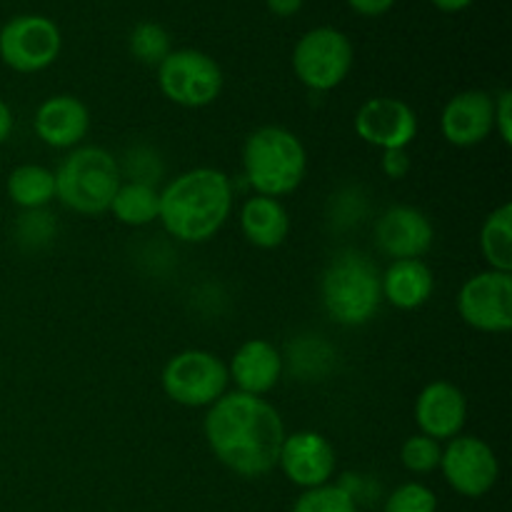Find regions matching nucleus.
Segmentation results:
<instances>
[{
  "label": "nucleus",
  "mask_w": 512,
  "mask_h": 512,
  "mask_svg": "<svg viewBox=\"0 0 512 512\" xmlns=\"http://www.w3.org/2000/svg\"><path fill=\"white\" fill-rule=\"evenodd\" d=\"M160 210V190L153 185L145 183H123L115 190L113 200H110L108 213H113V218L118 223L128 225V228H145V225L155 223L158 220Z\"/></svg>",
  "instance_id": "obj_23"
},
{
  "label": "nucleus",
  "mask_w": 512,
  "mask_h": 512,
  "mask_svg": "<svg viewBox=\"0 0 512 512\" xmlns=\"http://www.w3.org/2000/svg\"><path fill=\"white\" fill-rule=\"evenodd\" d=\"M63 50L60 28L45 15H15L0 28V60L23 75L43 73Z\"/></svg>",
  "instance_id": "obj_9"
},
{
  "label": "nucleus",
  "mask_w": 512,
  "mask_h": 512,
  "mask_svg": "<svg viewBox=\"0 0 512 512\" xmlns=\"http://www.w3.org/2000/svg\"><path fill=\"white\" fill-rule=\"evenodd\" d=\"M5 190L20 210H45L55 200V173L45 165L23 163L10 170Z\"/></svg>",
  "instance_id": "obj_22"
},
{
  "label": "nucleus",
  "mask_w": 512,
  "mask_h": 512,
  "mask_svg": "<svg viewBox=\"0 0 512 512\" xmlns=\"http://www.w3.org/2000/svg\"><path fill=\"white\" fill-rule=\"evenodd\" d=\"M380 170L388 180H403L413 170V160H410L408 150H383L380 155Z\"/></svg>",
  "instance_id": "obj_33"
},
{
  "label": "nucleus",
  "mask_w": 512,
  "mask_h": 512,
  "mask_svg": "<svg viewBox=\"0 0 512 512\" xmlns=\"http://www.w3.org/2000/svg\"><path fill=\"white\" fill-rule=\"evenodd\" d=\"M228 385V363L203 348L180 350L160 373L165 398L183 408H210L228 393Z\"/></svg>",
  "instance_id": "obj_6"
},
{
  "label": "nucleus",
  "mask_w": 512,
  "mask_h": 512,
  "mask_svg": "<svg viewBox=\"0 0 512 512\" xmlns=\"http://www.w3.org/2000/svg\"><path fill=\"white\" fill-rule=\"evenodd\" d=\"M233 210V180L220 168H190L160 190L158 220L178 243L213 240Z\"/></svg>",
  "instance_id": "obj_2"
},
{
  "label": "nucleus",
  "mask_w": 512,
  "mask_h": 512,
  "mask_svg": "<svg viewBox=\"0 0 512 512\" xmlns=\"http://www.w3.org/2000/svg\"><path fill=\"white\" fill-rule=\"evenodd\" d=\"M348 3V8L353 10V13L363 15V18H380V15H385L388 10H393V5L398 3V0H345Z\"/></svg>",
  "instance_id": "obj_34"
},
{
  "label": "nucleus",
  "mask_w": 512,
  "mask_h": 512,
  "mask_svg": "<svg viewBox=\"0 0 512 512\" xmlns=\"http://www.w3.org/2000/svg\"><path fill=\"white\" fill-rule=\"evenodd\" d=\"M223 68L213 55L195 48L170 50L158 65V88L173 105L200 110L213 105L223 93Z\"/></svg>",
  "instance_id": "obj_8"
},
{
  "label": "nucleus",
  "mask_w": 512,
  "mask_h": 512,
  "mask_svg": "<svg viewBox=\"0 0 512 512\" xmlns=\"http://www.w3.org/2000/svg\"><path fill=\"white\" fill-rule=\"evenodd\" d=\"M203 435L220 465L238 478L258 480L278 468L288 433L283 415L270 400L228 390L205 413Z\"/></svg>",
  "instance_id": "obj_1"
},
{
  "label": "nucleus",
  "mask_w": 512,
  "mask_h": 512,
  "mask_svg": "<svg viewBox=\"0 0 512 512\" xmlns=\"http://www.w3.org/2000/svg\"><path fill=\"white\" fill-rule=\"evenodd\" d=\"M278 468L295 488L310 490L333 483L338 458L335 448L318 430H298L285 435L278 455Z\"/></svg>",
  "instance_id": "obj_13"
},
{
  "label": "nucleus",
  "mask_w": 512,
  "mask_h": 512,
  "mask_svg": "<svg viewBox=\"0 0 512 512\" xmlns=\"http://www.w3.org/2000/svg\"><path fill=\"white\" fill-rule=\"evenodd\" d=\"M368 193L360 185H345L328 200V225L333 230H350L368 215Z\"/></svg>",
  "instance_id": "obj_27"
},
{
  "label": "nucleus",
  "mask_w": 512,
  "mask_h": 512,
  "mask_svg": "<svg viewBox=\"0 0 512 512\" xmlns=\"http://www.w3.org/2000/svg\"><path fill=\"white\" fill-rule=\"evenodd\" d=\"M283 353L265 338H250L233 353L228 363V378L238 393L265 395L283 378Z\"/></svg>",
  "instance_id": "obj_18"
},
{
  "label": "nucleus",
  "mask_w": 512,
  "mask_h": 512,
  "mask_svg": "<svg viewBox=\"0 0 512 512\" xmlns=\"http://www.w3.org/2000/svg\"><path fill=\"white\" fill-rule=\"evenodd\" d=\"M293 73L313 93H330L345 83L355 63L348 35L333 25H318L298 38L293 48Z\"/></svg>",
  "instance_id": "obj_7"
},
{
  "label": "nucleus",
  "mask_w": 512,
  "mask_h": 512,
  "mask_svg": "<svg viewBox=\"0 0 512 512\" xmlns=\"http://www.w3.org/2000/svg\"><path fill=\"white\" fill-rule=\"evenodd\" d=\"M440 135L455 148H475L493 135V95L488 90H460L440 113Z\"/></svg>",
  "instance_id": "obj_16"
},
{
  "label": "nucleus",
  "mask_w": 512,
  "mask_h": 512,
  "mask_svg": "<svg viewBox=\"0 0 512 512\" xmlns=\"http://www.w3.org/2000/svg\"><path fill=\"white\" fill-rule=\"evenodd\" d=\"M355 135L378 150H408L418 138V113L403 98L375 95L353 118Z\"/></svg>",
  "instance_id": "obj_12"
},
{
  "label": "nucleus",
  "mask_w": 512,
  "mask_h": 512,
  "mask_svg": "<svg viewBox=\"0 0 512 512\" xmlns=\"http://www.w3.org/2000/svg\"><path fill=\"white\" fill-rule=\"evenodd\" d=\"M413 418L420 435L448 443L463 435L465 423H468V398L450 380H433L415 398Z\"/></svg>",
  "instance_id": "obj_15"
},
{
  "label": "nucleus",
  "mask_w": 512,
  "mask_h": 512,
  "mask_svg": "<svg viewBox=\"0 0 512 512\" xmlns=\"http://www.w3.org/2000/svg\"><path fill=\"white\" fill-rule=\"evenodd\" d=\"M320 303L343 328L368 325L383 305L378 265L360 250H340L320 275Z\"/></svg>",
  "instance_id": "obj_4"
},
{
  "label": "nucleus",
  "mask_w": 512,
  "mask_h": 512,
  "mask_svg": "<svg viewBox=\"0 0 512 512\" xmlns=\"http://www.w3.org/2000/svg\"><path fill=\"white\" fill-rule=\"evenodd\" d=\"M243 178L255 195L283 198L295 193L308 175V150L293 130L260 125L243 143Z\"/></svg>",
  "instance_id": "obj_3"
},
{
  "label": "nucleus",
  "mask_w": 512,
  "mask_h": 512,
  "mask_svg": "<svg viewBox=\"0 0 512 512\" xmlns=\"http://www.w3.org/2000/svg\"><path fill=\"white\" fill-rule=\"evenodd\" d=\"M493 133L503 140V145H512V93L500 90L493 95Z\"/></svg>",
  "instance_id": "obj_32"
},
{
  "label": "nucleus",
  "mask_w": 512,
  "mask_h": 512,
  "mask_svg": "<svg viewBox=\"0 0 512 512\" xmlns=\"http://www.w3.org/2000/svg\"><path fill=\"white\" fill-rule=\"evenodd\" d=\"M430 3H433L440 13L453 15V13H463V10H468L475 0H430Z\"/></svg>",
  "instance_id": "obj_37"
},
{
  "label": "nucleus",
  "mask_w": 512,
  "mask_h": 512,
  "mask_svg": "<svg viewBox=\"0 0 512 512\" xmlns=\"http://www.w3.org/2000/svg\"><path fill=\"white\" fill-rule=\"evenodd\" d=\"M58 233V223H55V215L45 210H23L15 223V240L23 250H43L48 248L55 240Z\"/></svg>",
  "instance_id": "obj_28"
},
{
  "label": "nucleus",
  "mask_w": 512,
  "mask_h": 512,
  "mask_svg": "<svg viewBox=\"0 0 512 512\" xmlns=\"http://www.w3.org/2000/svg\"><path fill=\"white\" fill-rule=\"evenodd\" d=\"M33 130L48 148L73 150L90 133V110L68 93L50 95L35 108Z\"/></svg>",
  "instance_id": "obj_17"
},
{
  "label": "nucleus",
  "mask_w": 512,
  "mask_h": 512,
  "mask_svg": "<svg viewBox=\"0 0 512 512\" xmlns=\"http://www.w3.org/2000/svg\"><path fill=\"white\" fill-rule=\"evenodd\" d=\"M240 233L258 250L280 248L290 235L288 208L278 198L253 195L240 208Z\"/></svg>",
  "instance_id": "obj_20"
},
{
  "label": "nucleus",
  "mask_w": 512,
  "mask_h": 512,
  "mask_svg": "<svg viewBox=\"0 0 512 512\" xmlns=\"http://www.w3.org/2000/svg\"><path fill=\"white\" fill-rule=\"evenodd\" d=\"M433 240V223L415 205H390L375 220V245L393 260H423Z\"/></svg>",
  "instance_id": "obj_14"
},
{
  "label": "nucleus",
  "mask_w": 512,
  "mask_h": 512,
  "mask_svg": "<svg viewBox=\"0 0 512 512\" xmlns=\"http://www.w3.org/2000/svg\"><path fill=\"white\" fill-rule=\"evenodd\" d=\"M118 168L120 178L128 180V183H145L158 188L165 175V160L153 145L138 143L125 148V153L118 158Z\"/></svg>",
  "instance_id": "obj_25"
},
{
  "label": "nucleus",
  "mask_w": 512,
  "mask_h": 512,
  "mask_svg": "<svg viewBox=\"0 0 512 512\" xmlns=\"http://www.w3.org/2000/svg\"><path fill=\"white\" fill-rule=\"evenodd\" d=\"M460 320L478 333L503 335L512 328V273L483 270L460 285L455 298Z\"/></svg>",
  "instance_id": "obj_10"
},
{
  "label": "nucleus",
  "mask_w": 512,
  "mask_h": 512,
  "mask_svg": "<svg viewBox=\"0 0 512 512\" xmlns=\"http://www.w3.org/2000/svg\"><path fill=\"white\" fill-rule=\"evenodd\" d=\"M13 128H15L13 108H10L5 100H0V145H3L10 135H13Z\"/></svg>",
  "instance_id": "obj_36"
},
{
  "label": "nucleus",
  "mask_w": 512,
  "mask_h": 512,
  "mask_svg": "<svg viewBox=\"0 0 512 512\" xmlns=\"http://www.w3.org/2000/svg\"><path fill=\"white\" fill-rule=\"evenodd\" d=\"M383 512H438V495L425 483L410 480L385 498Z\"/></svg>",
  "instance_id": "obj_31"
},
{
  "label": "nucleus",
  "mask_w": 512,
  "mask_h": 512,
  "mask_svg": "<svg viewBox=\"0 0 512 512\" xmlns=\"http://www.w3.org/2000/svg\"><path fill=\"white\" fill-rule=\"evenodd\" d=\"M440 455H443V448L438 440L428 438V435H410L400 445V463L413 475H430L433 470H438Z\"/></svg>",
  "instance_id": "obj_30"
},
{
  "label": "nucleus",
  "mask_w": 512,
  "mask_h": 512,
  "mask_svg": "<svg viewBox=\"0 0 512 512\" xmlns=\"http://www.w3.org/2000/svg\"><path fill=\"white\" fill-rule=\"evenodd\" d=\"M290 512H360V508L338 483H328L303 490Z\"/></svg>",
  "instance_id": "obj_29"
},
{
  "label": "nucleus",
  "mask_w": 512,
  "mask_h": 512,
  "mask_svg": "<svg viewBox=\"0 0 512 512\" xmlns=\"http://www.w3.org/2000/svg\"><path fill=\"white\" fill-rule=\"evenodd\" d=\"M120 183L118 158L110 150L78 145L55 170V200L70 213L103 215Z\"/></svg>",
  "instance_id": "obj_5"
},
{
  "label": "nucleus",
  "mask_w": 512,
  "mask_h": 512,
  "mask_svg": "<svg viewBox=\"0 0 512 512\" xmlns=\"http://www.w3.org/2000/svg\"><path fill=\"white\" fill-rule=\"evenodd\" d=\"M480 255L490 270L512 273V205L503 203L480 225Z\"/></svg>",
  "instance_id": "obj_24"
},
{
  "label": "nucleus",
  "mask_w": 512,
  "mask_h": 512,
  "mask_svg": "<svg viewBox=\"0 0 512 512\" xmlns=\"http://www.w3.org/2000/svg\"><path fill=\"white\" fill-rule=\"evenodd\" d=\"M438 470L453 493H458L460 498L478 500L498 485L500 460L483 438L458 435L443 448Z\"/></svg>",
  "instance_id": "obj_11"
},
{
  "label": "nucleus",
  "mask_w": 512,
  "mask_h": 512,
  "mask_svg": "<svg viewBox=\"0 0 512 512\" xmlns=\"http://www.w3.org/2000/svg\"><path fill=\"white\" fill-rule=\"evenodd\" d=\"M383 300L395 310H418L433 298L435 275L425 260H393L380 273Z\"/></svg>",
  "instance_id": "obj_19"
},
{
  "label": "nucleus",
  "mask_w": 512,
  "mask_h": 512,
  "mask_svg": "<svg viewBox=\"0 0 512 512\" xmlns=\"http://www.w3.org/2000/svg\"><path fill=\"white\" fill-rule=\"evenodd\" d=\"M335 363H338V353L323 335H300L283 355V368L303 383L325 380L335 370Z\"/></svg>",
  "instance_id": "obj_21"
},
{
  "label": "nucleus",
  "mask_w": 512,
  "mask_h": 512,
  "mask_svg": "<svg viewBox=\"0 0 512 512\" xmlns=\"http://www.w3.org/2000/svg\"><path fill=\"white\" fill-rule=\"evenodd\" d=\"M265 5H268L270 13L278 15V18H290V15L300 13L303 0H265Z\"/></svg>",
  "instance_id": "obj_35"
},
{
  "label": "nucleus",
  "mask_w": 512,
  "mask_h": 512,
  "mask_svg": "<svg viewBox=\"0 0 512 512\" xmlns=\"http://www.w3.org/2000/svg\"><path fill=\"white\" fill-rule=\"evenodd\" d=\"M128 48L130 55H133L138 63L155 65V68H158V65L170 55L173 43H170V33L163 25L153 23V20H143V23H138L130 30Z\"/></svg>",
  "instance_id": "obj_26"
}]
</instances>
